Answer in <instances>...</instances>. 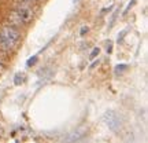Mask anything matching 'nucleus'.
Segmentation results:
<instances>
[{
  "instance_id": "obj_1",
  "label": "nucleus",
  "mask_w": 148,
  "mask_h": 143,
  "mask_svg": "<svg viewBox=\"0 0 148 143\" xmlns=\"http://www.w3.org/2000/svg\"><path fill=\"white\" fill-rule=\"evenodd\" d=\"M19 37L21 33L16 28L11 25L3 26L0 30V48L3 51H12L19 41Z\"/></svg>"
},
{
  "instance_id": "obj_2",
  "label": "nucleus",
  "mask_w": 148,
  "mask_h": 143,
  "mask_svg": "<svg viewBox=\"0 0 148 143\" xmlns=\"http://www.w3.org/2000/svg\"><path fill=\"white\" fill-rule=\"evenodd\" d=\"M103 120L106 122V125L110 128L111 131H114L116 132L122 125V121H121V116L114 110H108L104 113V116H103Z\"/></svg>"
},
{
  "instance_id": "obj_3",
  "label": "nucleus",
  "mask_w": 148,
  "mask_h": 143,
  "mask_svg": "<svg viewBox=\"0 0 148 143\" xmlns=\"http://www.w3.org/2000/svg\"><path fill=\"white\" fill-rule=\"evenodd\" d=\"M14 11L19 15L22 23H29V22L32 21L33 10H32V7L29 4H26V3H21V1L15 3V10Z\"/></svg>"
},
{
  "instance_id": "obj_4",
  "label": "nucleus",
  "mask_w": 148,
  "mask_h": 143,
  "mask_svg": "<svg viewBox=\"0 0 148 143\" xmlns=\"http://www.w3.org/2000/svg\"><path fill=\"white\" fill-rule=\"evenodd\" d=\"M8 18H10V21L12 22V25H11V26L16 28V26H19V25H22L21 18H19V15L16 14L15 11H11V12H10V15H8Z\"/></svg>"
},
{
  "instance_id": "obj_5",
  "label": "nucleus",
  "mask_w": 148,
  "mask_h": 143,
  "mask_svg": "<svg viewBox=\"0 0 148 143\" xmlns=\"http://www.w3.org/2000/svg\"><path fill=\"white\" fill-rule=\"evenodd\" d=\"M99 53H100V48L99 47H95L93 48V51L90 53V55H89V59H95L97 55H99Z\"/></svg>"
},
{
  "instance_id": "obj_6",
  "label": "nucleus",
  "mask_w": 148,
  "mask_h": 143,
  "mask_svg": "<svg viewBox=\"0 0 148 143\" xmlns=\"http://www.w3.org/2000/svg\"><path fill=\"white\" fill-rule=\"evenodd\" d=\"M36 59H37V55H34V57H32V58H29L27 59V66H32V65L36 64Z\"/></svg>"
},
{
  "instance_id": "obj_7",
  "label": "nucleus",
  "mask_w": 148,
  "mask_h": 143,
  "mask_svg": "<svg viewBox=\"0 0 148 143\" xmlns=\"http://www.w3.org/2000/svg\"><path fill=\"white\" fill-rule=\"evenodd\" d=\"M136 1H137V0H132V1H129V4H127V7H126V8H125V11H123V14H126L127 11H129V10H130V8H132V7H133V4H134Z\"/></svg>"
},
{
  "instance_id": "obj_8",
  "label": "nucleus",
  "mask_w": 148,
  "mask_h": 143,
  "mask_svg": "<svg viewBox=\"0 0 148 143\" xmlns=\"http://www.w3.org/2000/svg\"><path fill=\"white\" fill-rule=\"evenodd\" d=\"M126 33H127V29H125V30H122V32L119 33V35H118V40H116V41H118V43H121V41H122V37L125 36Z\"/></svg>"
},
{
  "instance_id": "obj_9",
  "label": "nucleus",
  "mask_w": 148,
  "mask_h": 143,
  "mask_svg": "<svg viewBox=\"0 0 148 143\" xmlns=\"http://www.w3.org/2000/svg\"><path fill=\"white\" fill-rule=\"evenodd\" d=\"M23 77H21V74H16L15 76V84H21V81Z\"/></svg>"
},
{
  "instance_id": "obj_10",
  "label": "nucleus",
  "mask_w": 148,
  "mask_h": 143,
  "mask_svg": "<svg viewBox=\"0 0 148 143\" xmlns=\"http://www.w3.org/2000/svg\"><path fill=\"white\" fill-rule=\"evenodd\" d=\"M123 69H126V65H121V66H116V68H115V72H116V73H119V70H123Z\"/></svg>"
},
{
  "instance_id": "obj_11",
  "label": "nucleus",
  "mask_w": 148,
  "mask_h": 143,
  "mask_svg": "<svg viewBox=\"0 0 148 143\" xmlns=\"http://www.w3.org/2000/svg\"><path fill=\"white\" fill-rule=\"evenodd\" d=\"M86 32H88V26H84L82 29H81V32H79V35H81V36H84V35H85Z\"/></svg>"
},
{
  "instance_id": "obj_12",
  "label": "nucleus",
  "mask_w": 148,
  "mask_h": 143,
  "mask_svg": "<svg viewBox=\"0 0 148 143\" xmlns=\"http://www.w3.org/2000/svg\"><path fill=\"white\" fill-rule=\"evenodd\" d=\"M4 69H5V65L0 61V73H3V72H4Z\"/></svg>"
},
{
  "instance_id": "obj_13",
  "label": "nucleus",
  "mask_w": 148,
  "mask_h": 143,
  "mask_svg": "<svg viewBox=\"0 0 148 143\" xmlns=\"http://www.w3.org/2000/svg\"><path fill=\"white\" fill-rule=\"evenodd\" d=\"M112 51V46H111V43H108V46H107V53L110 54Z\"/></svg>"
},
{
  "instance_id": "obj_14",
  "label": "nucleus",
  "mask_w": 148,
  "mask_h": 143,
  "mask_svg": "<svg viewBox=\"0 0 148 143\" xmlns=\"http://www.w3.org/2000/svg\"><path fill=\"white\" fill-rule=\"evenodd\" d=\"M1 136H3V128L0 127V138H1Z\"/></svg>"
},
{
  "instance_id": "obj_15",
  "label": "nucleus",
  "mask_w": 148,
  "mask_h": 143,
  "mask_svg": "<svg viewBox=\"0 0 148 143\" xmlns=\"http://www.w3.org/2000/svg\"><path fill=\"white\" fill-rule=\"evenodd\" d=\"M23 1H27V3H30V1H36V0H23Z\"/></svg>"
},
{
  "instance_id": "obj_16",
  "label": "nucleus",
  "mask_w": 148,
  "mask_h": 143,
  "mask_svg": "<svg viewBox=\"0 0 148 143\" xmlns=\"http://www.w3.org/2000/svg\"><path fill=\"white\" fill-rule=\"evenodd\" d=\"M74 1H78V0H74Z\"/></svg>"
}]
</instances>
